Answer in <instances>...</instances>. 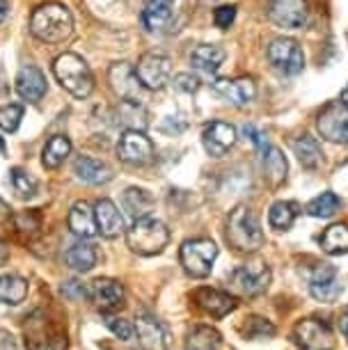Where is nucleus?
<instances>
[{"mask_svg":"<svg viewBox=\"0 0 348 350\" xmlns=\"http://www.w3.org/2000/svg\"><path fill=\"white\" fill-rule=\"evenodd\" d=\"M30 32L44 44H62L74 32V16L60 3H44L32 12Z\"/></svg>","mask_w":348,"mask_h":350,"instance_id":"1","label":"nucleus"},{"mask_svg":"<svg viewBox=\"0 0 348 350\" xmlns=\"http://www.w3.org/2000/svg\"><path fill=\"white\" fill-rule=\"evenodd\" d=\"M67 323L51 319L37 309L25 319V346L28 350H67Z\"/></svg>","mask_w":348,"mask_h":350,"instance_id":"2","label":"nucleus"},{"mask_svg":"<svg viewBox=\"0 0 348 350\" xmlns=\"http://www.w3.org/2000/svg\"><path fill=\"white\" fill-rule=\"evenodd\" d=\"M225 239L236 252H257L264 245V231L257 213L247 206H236L227 217Z\"/></svg>","mask_w":348,"mask_h":350,"instance_id":"3","label":"nucleus"},{"mask_svg":"<svg viewBox=\"0 0 348 350\" xmlns=\"http://www.w3.org/2000/svg\"><path fill=\"white\" fill-rule=\"evenodd\" d=\"M53 76L57 83L76 98H88L94 90V76L78 53H62L53 62Z\"/></svg>","mask_w":348,"mask_h":350,"instance_id":"4","label":"nucleus"},{"mask_svg":"<svg viewBox=\"0 0 348 350\" xmlns=\"http://www.w3.org/2000/svg\"><path fill=\"white\" fill-rule=\"evenodd\" d=\"M170 243V229L152 215L137 217L126 231V245L131 252L140 256L161 254Z\"/></svg>","mask_w":348,"mask_h":350,"instance_id":"5","label":"nucleus"},{"mask_svg":"<svg viewBox=\"0 0 348 350\" xmlns=\"http://www.w3.org/2000/svg\"><path fill=\"white\" fill-rule=\"evenodd\" d=\"M215 259H218V245L209 239L186 241L179 247L181 266L190 277H195V280H202V277L211 275Z\"/></svg>","mask_w":348,"mask_h":350,"instance_id":"6","label":"nucleus"},{"mask_svg":"<svg viewBox=\"0 0 348 350\" xmlns=\"http://www.w3.org/2000/svg\"><path fill=\"white\" fill-rule=\"evenodd\" d=\"M229 286L234 293L245 295V298H254L261 295L271 286V268L266 263H245V266L236 268L232 277H229Z\"/></svg>","mask_w":348,"mask_h":350,"instance_id":"7","label":"nucleus"},{"mask_svg":"<svg viewBox=\"0 0 348 350\" xmlns=\"http://www.w3.org/2000/svg\"><path fill=\"white\" fill-rule=\"evenodd\" d=\"M266 57L268 62L273 64L275 69L282 71L284 76H295L300 74L305 67V55L300 44L291 37H278L268 44L266 49Z\"/></svg>","mask_w":348,"mask_h":350,"instance_id":"8","label":"nucleus"},{"mask_svg":"<svg viewBox=\"0 0 348 350\" xmlns=\"http://www.w3.org/2000/svg\"><path fill=\"white\" fill-rule=\"evenodd\" d=\"M135 74L144 90H163L170 83V76H172V60L165 53H144L135 64Z\"/></svg>","mask_w":348,"mask_h":350,"instance_id":"9","label":"nucleus"},{"mask_svg":"<svg viewBox=\"0 0 348 350\" xmlns=\"http://www.w3.org/2000/svg\"><path fill=\"white\" fill-rule=\"evenodd\" d=\"M154 154H156L154 142L137 129L124 131V135L120 137V144H117V156H120V161L126 165H133V167L152 165Z\"/></svg>","mask_w":348,"mask_h":350,"instance_id":"10","label":"nucleus"},{"mask_svg":"<svg viewBox=\"0 0 348 350\" xmlns=\"http://www.w3.org/2000/svg\"><path fill=\"white\" fill-rule=\"evenodd\" d=\"M293 341L300 350H332L334 334L325 321L303 319L293 327Z\"/></svg>","mask_w":348,"mask_h":350,"instance_id":"11","label":"nucleus"},{"mask_svg":"<svg viewBox=\"0 0 348 350\" xmlns=\"http://www.w3.org/2000/svg\"><path fill=\"white\" fill-rule=\"evenodd\" d=\"M88 298L92 300L98 312L108 314V312H117L124 305V286L120 280H113V277H98V280L88 284Z\"/></svg>","mask_w":348,"mask_h":350,"instance_id":"12","label":"nucleus"},{"mask_svg":"<svg viewBox=\"0 0 348 350\" xmlns=\"http://www.w3.org/2000/svg\"><path fill=\"white\" fill-rule=\"evenodd\" d=\"M317 129L327 142L348 144V108L344 103H330L319 112Z\"/></svg>","mask_w":348,"mask_h":350,"instance_id":"13","label":"nucleus"},{"mask_svg":"<svg viewBox=\"0 0 348 350\" xmlns=\"http://www.w3.org/2000/svg\"><path fill=\"white\" fill-rule=\"evenodd\" d=\"M307 0H271L268 3V18L280 28L298 30L307 23Z\"/></svg>","mask_w":348,"mask_h":350,"instance_id":"14","label":"nucleus"},{"mask_svg":"<svg viewBox=\"0 0 348 350\" xmlns=\"http://www.w3.org/2000/svg\"><path fill=\"white\" fill-rule=\"evenodd\" d=\"M310 293L314 300L327 302V305L337 300L341 293L337 268L330 266V263H319L310 277Z\"/></svg>","mask_w":348,"mask_h":350,"instance_id":"15","label":"nucleus"},{"mask_svg":"<svg viewBox=\"0 0 348 350\" xmlns=\"http://www.w3.org/2000/svg\"><path fill=\"white\" fill-rule=\"evenodd\" d=\"M108 81L110 88L115 90V94L122 98V101H140L142 94V85L137 81L135 67H131L129 62H117L110 67L108 71Z\"/></svg>","mask_w":348,"mask_h":350,"instance_id":"16","label":"nucleus"},{"mask_svg":"<svg viewBox=\"0 0 348 350\" xmlns=\"http://www.w3.org/2000/svg\"><path fill=\"white\" fill-rule=\"evenodd\" d=\"M193 300H195V305L204 314L211 316V319H225V316L232 314L236 305H239L234 295H229L225 291H218V288H209V286L197 288L193 293Z\"/></svg>","mask_w":348,"mask_h":350,"instance_id":"17","label":"nucleus"},{"mask_svg":"<svg viewBox=\"0 0 348 350\" xmlns=\"http://www.w3.org/2000/svg\"><path fill=\"white\" fill-rule=\"evenodd\" d=\"M213 92L236 108L247 105L257 96V83L252 78H220L213 83Z\"/></svg>","mask_w":348,"mask_h":350,"instance_id":"18","label":"nucleus"},{"mask_svg":"<svg viewBox=\"0 0 348 350\" xmlns=\"http://www.w3.org/2000/svg\"><path fill=\"white\" fill-rule=\"evenodd\" d=\"M234 142H236V129L227 122L215 120L211 124H206L204 131H202V144H204L206 154L213 158L225 156L234 147Z\"/></svg>","mask_w":348,"mask_h":350,"instance_id":"19","label":"nucleus"},{"mask_svg":"<svg viewBox=\"0 0 348 350\" xmlns=\"http://www.w3.org/2000/svg\"><path fill=\"white\" fill-rule=\"evenodd\" d=\"M135 332L137 341L147 350H168L170 346V332L156 316H137L135 319Z\"/></svg>","mask_w":348,"mask_h":350,"instance_id":"20","label":"nucleus"},{"mask_svg":"<svg viewBox=\"0 0 348 350\" xmlns=\"http://www.w3.org/2000/svg\"><path fill=\"white\" fill-rule=\"evenodd\" d=\"M49 85H46V76L44 71L35 67V64H25V67L18 69L16 74V94L25 98L30 103L42 101Z\"/></svg>","mask_w":348,"mask_h":350,"instance_id":"21","label":"nucleus"},{"mask_svg":"<svg viewBox=\"0 0 348 350\" xmlns=\"http://www.w3.org/2000/svg\"><path fill=\"white\" fill-rule=\"evenodd\" d=\"M174 0H144L140 21L149 32H161L172 23Z\"/></svg>","mask_w":348,"mask_h":350,"instance_id":"22","label":"nucleus"},{"mask_svg":"<svg viewBox=\"0 0 348 350\" xmlns=\"http://www.w3.org/2000/svg\"><path fill=\"white\" fill-rule=\"evenodd\" d=\"M94 215H96V227L101 236L117 239L120 234H124V215L110 200H98L94 204Z\"/></svg>","mask_w":348,"mask_h":350,"instance_id":"23","label":"nucleus"},{"mask_svg":"<svg viewBox=\"0 0 348 350\" xmlns=\"http://www.w3.org/2000/svg\"><path fill=\"white\" fill-rule=\"evenodd\" d=\"M67 224H69L71 234H76L78 239H94L98 234L94 208H92L88 202H76L74 206H71L67 215Z\"/></svg>","mask_w":348,"mask_h":350,"instance_id":"24","label":"nucleus"},{"mask_svg":"<svg viewBox=\"0 0 348 350\" xmlns=\"http://www.w3.org/2000/svg\"><path fill=\"white\" fill-rule=\"evenodd\" d=\"M74 174L83 183H90V186H101V183H108L110 179H113V170H110L103 161L92 158V156H78L76 158Z\"/></svg>","mask_w":348,"mask_h":350,"instance_id":"25","label":"nucleus"},{"mask_svg":"<svg viewBox=\"0 0 348 350\" xmlns=\"http://www.w3.org/2000/svg\"><path fill=\"white\" fill-rule=\"evenodd\" d=\"M225 57H227V53L222 46L200 44L190 53V64H193L197 71H202V74H215V71L222 67Z\"/></svg>","mask_w":348,"mask_h":350,"instance_id":"26","label":"nucleus"},{"mask_svg":"<svg viewBox=\"0 0 348 350\" xmlns=\"http://www.w3.org/2000/svg\"><path fill=\"white\" fill-rule=\"evenodd\" d=\"M222 343V334L211 325H195L186 334L183 350H218Z\"/></svg>","mask_w":348,"mask_h":350,"instance_id":"27","label":"nucleus"},{"mask_svg":"<svg viewBox=\"0 0 348 350\" xmlns=\"http://www.w3.org/2000/svg\"><path fill=\"white\" fill-rule=\"evenodd\" d=\"M64 261H67V266L71 270H76V273H90V270L96 266L98 254L94 245H90V243H76V245H71L67 252H64Z\"/></svg>","mask_w":348,"mask_h":350,"instance_id":"28","label":"nucleus"},{"mask_svg":"<svg viewBox=\"0 0 348 350\" xmlns=\"http://www.w3.org/2000/svg\"><path fill=\"white\" fill-rule=\"evenodd\" d=\"M264 170H266V181L271 188H278L286 181L289 163L278 147H268L264 151Z\"/></svg>","mask_w":348,"mask_h":350,"instance_id":"29","label":"nucleus"},{"mask_svg":"<svg viewBox=\"0 0 348 350\" xmlns=\"http://www.w3.org/2000/svg\"><path fill=\"white\" fill-rule=\"evenodd\" d=\"M293 154L305 170H317L321 161H323L321 144L312 135H300L298 140H293Z\"/></svg>","mask_w":348,"mask_h":350,"instance_id":"30","label":"nucleus"},{"mask_svg":"<svg viewBox=\"0 0 348 350\" xmlns=\"http://www.w3.org/2000/svg\"><path fill=\"white\" fill-rule=\"evenodd\" d=\"M28 298V280L18 275H0V305H21Z\"/></svg>","mask_w":348,"mask_h":350,"instance_id":"31","label":"nucleus"},{"mask_svg":"<svg viewBox=\"0 0 348 350\" xmlns=\"http://www.w3.org/2000/svg\"><path fill=\"white\" fill-rule=\"evenodd\" d=\"M321 250L325 254H348V224L339 222V224H330L323 234H321Z\"/></svg>","mask_w":348,"mask_h":350,"instance_id":"32","label":"nucleus"},{"mask_svg":"<svg viewBox=\"0 0 348 350\" xmlns=\"http://www.w3.org/2000/svg\"><path fill=\"white\" fill-rule=\"evenodd\" d=\"M122 204H124V211H126L133 220H137V217H144V215L152 213L154 197L144 188H129L122 197Z\"/></svg>","mask_w":348,"mask_h":350,"instance_id":"33","label":"nucleus"},{"mask_svg":"<svg viewBox=\"0 0 348 350\" xmlns=\"http://www.w3.org/2000/svg\"><path fill=\"white\" fill-rule=\"evenodd\" d=\"M71 154V140L67 135H55L46 142L42 151V163L46 170H57Z\"/></svg>","mask_w":348,"mask_h":350,"instance_id":"34","label":"nucleus"},{"mask_svg":"<svg viewBox=\"0 0 348 350\" xmlns=\"http://www.w3.org/2000/svg\"><path fill=\"white\" fill-rule=\"evenodd\" d=\"M300 213V206L295 202H275L268 211V224L275 231H286L293 227L295 217Z\"/></svg>","mask_w":348,"mask_h":350,"instance_id":"35","label":"nucleus"},{"mask_svg":"<svg viewBox=\"0 0 348 350\" xmlns=\"http://www.w3.org/2000/svg\"><path fill=\"white\" fill-rule=\"evenodd\" d=\"M239 332L243 334V339H250V341L271 339V336H275V325L268 319H261V316H247L243 321V325L239 327Z\"/></svg>","mask_w":348,"mask_h":350,"instance_id":"36","label":"nucleus"},{"mask_svg":"<svg viewBox=\"0 0 348 350\" xmlns=\"http://www.w3.org/2000/svg\"><path fill=\"white\" fill-rule=\"evenodd\" d=\"M339 206H341V200L334 193H321L319 197H314V200L307 204L305 206V213L307 215H312V217H332L334 213L339 211Z\"/></svg>","mask_w":348,"mask_h":350,"instance_id":"37","label":"nucleus"},{"mask_svg":"<svg viewBox=\"0 0 348 350\" xmlns=\"http://www.w3.org/2000/svg\"><path fill=\"white\" fill-rule=\"evenodd\" d=\"M10 181H12L14 193L21 197V200H32L39 190V183H37L35 176H32L30 172L21 170V167H14L10 172Z\"/></svg>","mask_w":348,"mask_h":350,"instance_id":"38","label":"nucleus"},{"mask_svg":"<svg viewBox=\"0 0 348 350\" xmlns=\"http://www.w3.org/2000/svg\"><path fill=\"white\" fill-rule=\"evenodd\" d=\"M12 227L18 236L23 234H37L39 229H42V215L37 213V211H25V213H12Z\"/></svg>","mask_w":348,"mask_h":350,"instance_id":"39","label":"nucleus"},{"mask_svg":"<svg viewBox=\"0 0 348 350\" xmlns=\"http://www.w3.org/2000/svg\"><path fill=\"white\" fill-rule=\"evenodd\" d=\"M23 120V105L18 103H8L0 108V129L5 133H14V131L21 126Z\"/></svg>","mask_w":348,"mask_h":350,"instance_id":"40","label":"nucleus"},{"mask_svg":"<svg viewBox=\"0 0 348 350\" xmlns=\"http://www.w3.org/2000/svg\"><path fill=\"white\" fill-rule=\"evenodd\" d=\"M103 325H106L120 341H129L131 336H133V332H135V327L131 325L129 321L115 319V316H103Z\"/></svg>","mask_w":348,"mask_h":350,"instance_id":"41","label":"nucleus"},{"mask_svg":"<svg viewBox=\"0 0 348 350\" xmlns=\"http://www.w3.org/2000/svg\"><path fill=\"white\" fill-rule=\"evenodd\" d=\"M62 295L67 300H83V298H88V286L78 280H69L62 284Z\"/></svg>","mask_w":348,"mask_h":350,"instance_id":"42","label":"nucleus"},{"mask_svg":"<svg viewBox=\"0 0 348 350\" xmlns=\"http://www.w3.org/2000/svg\"><path fill=\"white\" fill-rule=\"evenodd\" d=\"M234 18H236V8H234V5H222V8H218V10L213 12V21L222 30H227L229 25L234 23Z\"/></svg>","mask_w":348,"mask_h":350,"instance_id":"43","label":"nucleus"},{"mask_svg":"<svg viewBox=\"0 0 348 350\" xmlns=\"http://www.w3.org/2000/svg\"><path fill=\"white\" fill-rule=\"evenodd\" d=\"M174 88L179 92H186V94H195V92L200 90V81L190 74H179V76H174Z\"/></svg>","mask_w":348,"mask_h":350,"instance_id":"44","label":"nucleus"},{"mask_svg":"<svg viewBox=\"0 0 348 350\" xmlns=\"http://www.w3.org/2000/svg\"><path fill=\"white\" fill-rule=\"evenodd\" d=\"M243 133H245L247 137H250V142L254 144V147H257L261 154H264V151L268 149V140H266V135L261 133V131L257 129V126H252V124H245V126H243Z\"/></svg>","mask_w":348,"mask_h":350,"instance_id":"45","label":"nucleus"},{"mask_svg":"<svg viewBox=\"0 0 348 350\" xmlns=\"http://www.w3.org/2000/svg\"><path fill=\"white\" fill-rule=\"evenodd\" d=\"M12 220V208L8 206V202L0 200V224L3 222H10Z\"/></svg>","mask_w":348,"mask_h":350,"instance_id":"46","label":"nucleus"},{"mask_svg":"<svg viewBox=\"0 0 348 350\" xmlns=\"http://www.w3.org/2000/svg\"><path fill=\"white\" fill-rule=\"evenodd\" d=\"M8 259H10V247H8V243H5V241H0V266H3Z\"/></svg>","mask_w":348,"mask_h":350,"instance_id":"47","label":"nucleus"},{"mask_svg":"<svg viewBox=\"0 0 348 350\" xmlns=\"http://www.w3.org/2000/svg\"><path fill=\"white\" fill-rule=\"evenodd\" d=\"M339 332L348 339V312H344V316L339 319Z\"/></svg>","mask_w":348,"mask_h":350,"instance_id":"48","label":"nucleus"},{"mask_svg":"<svg viewBox=\"0 0 348 350\" xmlns=\"http://www.w3.org/2000/svg\"><path fill=\"white\" fill-rule=\"evenodd\" d=\"M8 16V0H0V21Z\"/></svg>","mask_w":348,"mask_h":350,"instance_id":"49","label":"nucleus"},{"mask_svg":"<svg viewBox=\"0 0 348 350\" xmlns=\"http://www.w3.org/2000/svg\"><path fill=\"white\" fill-rule=\"evenodd\" d=\"M339 103H344L346 108H348V88H346L344 92H341V96H339Z\"/></svg>","mask_w":348,"mask_h":350,"instance_id":"50","label":"nucleus"},{"mask_svg":"<svg viewBox=\"0 0 348 350\" xmlns=\"http://www.w3.org/2000/svg\"><path fill=\"white\" fill-rule=\"evenodd\" d=\"M5 149H8V147H5V140H3V137H0V151H3V154H5Z\"/></svg>","mask_w":348,"mask_h":350,"instance_id":"51","label":"nucleus"}]
</instances>
